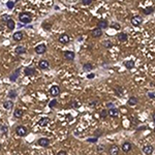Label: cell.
Listing matches in <instances>:
<instances>
[{
    "label": "cell",
    "instance_id": "obj_1",
    "mask_svg": "<svg viewBox=\"0 0 155 155\" xmlns=\"http://www.w3.org/2000/svg\"><path fill=\"white\" fill-rule=\"evenodd\" d=\"M19 20H20V22L23 24H28L31 22V16L28 12H22V13H20V16H19Z\"/></svg>",
    "mask_w": 155,
    "mask_h": 155
},
{
    "label": "cell",
    "instance_id": "obj_2",
    "mask_svg": "<svg viewBox=\"0 0 155 155\" xmlns=\"http://www.w3.org/2000/svg\"><path fill=\"white\" fill-rule=\"evenodd\" d=\"M16 133L18 134V136H25L26 134H27V129H26V127L23 126V125H19V126L16 128Z\"/></svg>",
    "mask_w": 155,
    "mask_h": 155
},
{
    "label": "cell",
    "instance_id": "obj_3",
    "mask_svg": "<svg viewBox=\"0 0 155 155\" xmlns=\"http://www.w3.org/2000/svg\"><path fill=\"white\" fill-rule=\"evenodd\" d=\"M143 23V18L141 16H134L131 18V24L133 26H140Z\"/></svg>",
    "mask_w": 155,
    "mask_h": 155
},
{
    "label": "cell",
    "instance_id": "obj_4",
    "mask_svg": "<svg viewBox=\"0 0 155 155\" xmlns=\"http://www.w3.org/2000/svg\"><path fill=\"white\" fill-rule=\"evenodd\" d=\"M47 50V47H46V44H38L37 47H35V49H34V51H35V53L36 54H38V55H41V54H43L44 52H46Z\"/></svg>",
    "mask_w": 155,
    "mask_h": 155
},
{
    "label": "cell",
    "instance_id": "obj_5",
    "mask_svg": "<svg viewBox=\"0 0 155 155\" xmlns=\"http://www.w3.org/2000/svg\"><path fill=\"white\" fill-rule=\"evenodd\" d=\"M50 144V140L47 139V137H40V139L37 141V145H39L40 147H48Z\"/></svg>",
    "mask_w": 155,
    "mask_h": 155
},
{
    "label": "cell",
    "instance_id": "obj_6",
    "mask_svg": "<svg viewBox=\"0 0 155 155\" xmlns=\"http://www.w3.org/2000/svg\"><path fill=\"white\" fill-rule=\"evenodd\" d=\"M59 93H60V88L58 87V86H53V87H51V89H50V94L52 96L56 97V96L59 95Z\"/></svg>",
    "mask_w": 155,
    "mask_h": 155
},
{
    "label": "cell",
    "instance_id": "obj_7",
    "mask_svg": "<svg viewBox=\"0 0 155 155\" xmlns=\"http://www.w3.org/2000/svg\"><path fill=\"white\" fill-rule=\"evenodd\" d=\"M38 66H39L40 69H48V68L50 67V63H49V61H48V60L43 59V60L39 61Z\"/></svg>",
    "mask_w": 155,
    "mask_h": 155
},
{
    "label": "cell",
    "instance_id": "obj_8",
    "mask_svg": "<svg viewBox=\"0 0 155 155\" xmlns=\"http://www.w3.org/2000/svg\"><path fill=\"white\" fill-rule=\"evenodd\" d=\"M58 40H59L60 43H69V36H68L66 33H63V34H61V35L58 37Z\"/></svg>",
    "mask_w": 155,
    "mask_h": 155
},
{
    "label": "cell",
    "instance_id": "obj_9",
    "mask_svg": "<svg viewBox=\"0 0 155 155\" xmlns=\"http://www.w3.org/2000/svg\"><path fill=\"white\" fill-rule=\"evenodd\" d=\"M119 153V147L116 145H112L109 149V154L110 155H118Z\"/></svg>",
    "mask_w": 155,
    "mask_h": 155
},
{
    "label": "cell",
    "instance_id": "obj_10",
    "mask_svg": "<svg viewBox=\"0 0 155 155\" xmlns=\"http://www.w3.org/2000/svg\"><path fill=\"white\" fill-rule=\"evenodd\" d=\"M64 58L66 60H69V61H72L74 59V52H71V51H66V52H64Z\"/></svg>",
    "mask_w": 155,
    "mask_h": 155
},
{
    "label": "cell",
    "instance_id": "obj_11",
    "mask_svg": "<svg viewBox=\"0 0 155 155\" xmlns=\"http://www.w3.org/2000/svg\"><path fill=\"white\" fill-rule=\"evenodd\" d=\"M109 116L110 117H113V118H115V117H118L119 116V110L116 109V108H111L109 110Z\"/></svg>",
    "mask_w": 155,
    "mask_h": 155
},
{
    "label": "cell",
    "instance_id": "obj_12",
    "mask_svg": "<svg viewBox=\"0 0 155 155\" xmlns=\"http://www.w3.org/2000/svg\"><path fill=\"white\" fill-rule=\"evenodd\" d=\"M153 147L151 146V145H147V146H145L143 148V152L146 154V155H151L153 153Z\"/></svg>",
    "mask_w": 155,
    "mask_h": 155
},
{
    "label": "cell",
    "instance_id": "obj_13",
    "mask_svg": "<svg viewBox=\"0 0 155 155\" xmlns=\"http://www.w3.org/2000/svg\"><path fill=\"white\" fill-rule=\"evenodd\" d=\"M91 34H92V36L93 37H100L101 36V34H102V31L100 28H95V29H93L91 31Z\"/></svg>",
    "mask_w": 155,
    "mask_h": 155
},
{
    "label": "cell",
    "instance_id": "obj_14",
    "mask_svg": "<svg viewBox=\"0 0 155 155\" xmlns=\"http://www.w3.org/2000/svg\"><path fill=\"white\" fill-rule=\"evenodd\" d=\"M131 148H132V146H131V144H130L129 142H125L122 145V150L124 151V152H126V153H128L129 151L131 150Z\"/></svg>",
    "mask_w": 155,
    "mask_h": 155
},
{
    "label": "cell",
    "instance_id": "obj_15",
    "mask_svg": "<svg viewBox=\"0 0 155 155\" xmlns=\"http://www.w3.org/2000/svg\"><path fill=\"white\" fill-rule=\"evenodd\" d=\"M20 70H21V68H17V69L12 72V74L10 75V81H12V82L17 81V78H18L20 74Z\"/></svg>",
    "mask_w": 155,
    "mask_h": 155
},
{
    "label": "cell",
    "instance_id": "obj_16",
    "mask_svg": "<svg viewBox=\"0 0 155 155\" xmlns=\"http://www.w3.org/2000/svg\"><path fill=\"white\" fill-rule=\"evenodd\" d=\"M50 119L48 118V117H43V118H41L38 120V122H37V124H38L39 126H46L48 123H49Z\"/></svg>",
    "mask_w": 155,
    "mask_h": 155
},
{
    "label": "cell",
    "instance_id": "obj_17",
    "mask_svg": "<svg viewBox=\"0 0 155 155\" xmlns=\"http://www.w3.org/2000/svg\"><path fill=\"white\" fill-rule=\"evenodd\" d=\"M13 39H15L16 41H20L21 39L23 38V32H21V31H17V32L13 33Z\"/></svg>",
    "mask_w": 155,
    "mask_h": 155
},
{
    "label": "cell",
    "instance_id": "obj_18",
    "mask_svg": "<svg viewBox=\"0 0 155 155\" xmlns=\"http://www.w3.org/2000/svg\"><path fill=\"white\" fill-rule=\"evenodd\" d=\"M24 72H25L26 75H29V77H31V75L35 74V69H34V68H31V67H26L25 69H24Z\"/></svg>",
    "mask_w": 155,
    "mask_h": 155
},
{
    "label": "cell",
    "instance_id": "obj_19",
    "mask_svg": "<svg viewBox=\"0 0 155 155\" xmlns=\"http://www.w3.org/2000/svg\"><path fill=\"white\" fill-rule=\"evenodd\" d=\"M108 26H109V23H108V21H106V20H100L98 22V24H97V27H98V28H100V29L106 28Z\"/></svg>",
    "mask_w": 155,
    "mask_h": 155
},
{
    "label": "cell",
    "instance_id": "obj_20",
    "mask_svg": "<svg viewBox=\"0 0 155 155\" xmlns=\"http://www.w3.org/2000/svg\"><path fill=\"white\" fill-rule=\"evenodd\" d=\"M127 38H128V35H127L126 33L121 32L120 34H118V39H119V41H121V43H123V41H126Z\"/></svg>",
    "mask_w": 155,
    "mask_h": 155
},
{
    "label": "cell",
    "instance_id": "obj_21",
    "mask_svg": "<svg viewBox=\"0 0 155 155\" xmlns=\"http://www.w3.org/2000/svg\"><path fill=\"white\" fill-rule=\"evenodd\" d=\"M6 25H7V28L8 29L12 30L13 28H15V26H16V23H15V21H13L12 19H8L7 22H6Z\"/></svg>",
    "mask_w": 155,
    "mask_h": 155
},
{
    "label": "cell",
    "instance_id": "obj_22",
    "mask_svg": "<svg viewBox=\"0 0 155 155\" xmlns=\"http://www.w3.org/2000/svg\"><path fill=\"white\" fill-rule=\"evenodd\" d=\"M15 52L18 55H23V54H25L26 53V49L24 47H21V46H19V47H17L16 48V50H15Z\"/></svg>",
    "mask_w": 155,
    "mask_h": 155
},
{
    "label": "cell",
    "instance_id": "obj_23",
    "mask_svg": "<svg viewBox=\"0 0 155 155\" xmlns=\"http://www.w3.org/2000/svg\"><path fill=\"white\" fill-rule=\"evenodd\" d=\"M3 106H4V109H6V110H10V109H12V106H13V102L10 100H6L3 102Z\"/></svg>",
    "mask_w": 155,
    "mask_h": 155
},
{
    "label": "cell",
    "instance_id": "obj_24",
    "mask_svg": "<svg viewBox=\"0 0 155 155\" xmlns=\"http://www.w3.org/2000/svg\"><path fill=\"white\" fill-rule=\"evenodd\" d=\"M7 131H8V128L6 125H1V128H0V133H1V136H6L7 134Z\"/></svg>",
    "mask_w": 155,
    "mask_h": 155
},
{
    "label": "cell",
    "instance_id": "obj_25",
    "mask_svg": "<svg viewBox=\"0 0 155 155\" xmlns=\"http://www.w3.org/2000/svg\"><path fill=\"white\" fill-rule=\"evenodd\" d=\"M137 103V98L134 97V96H131V97H129L128 99V105H136Z\"/></svg>",
    "mask_w": 155,
    "mask_h": 155
},
{
    "label": "cell",
    "instance_id": "obj_26",
    "mask_svg": "<svg viewBox=\"0 0 155 155\" xmlns=\"http://www.w3.org/2000/svg\"><path fill=\"white\" fill-rule=\"evenodd\" d=\"M13 116L16 117V118H21V117L23 116V111L20 109H17L15 110V112H13Z\"/></svg>",
    "mask_w": 155,
    "mask_h": 155
},
{
    "label": "cell",
    "instance_id": "obj_27",
    "mask_svg": "<svg viewBox=\"0 0 155 155\" xmlns=\"http://www.w3.org/2000/svg\"><path fill=\"white\" fill-rule=\"evenodd\" d=\"M115 93L118 96L123 95V88L121 87V86H117V87L115 88Z\"/></svg>",
    "mask_w": 155,
    "mask_h": 155
},
{
    "label": "cell",
    "instance_id": "obj_28",
    "mask_svg": "<svg viewBox=\"0 0 155 155\" xmlns=\"http://www.w3.org/2000/svg\"><path fill=\"white\" fill-rule=\"evenodd\" d=\"M125 66H126V68H128V69H131V68L134 67V61H132V60L126 61L125 62Z\"/></svg>",
    "mask_w": 155,
    "mask_h": 155
},
{
    "label": "cell",
    "instance_id": "obj_29",
    "mask_svg": "<svg viewBox=\"0 0 155 155\" xmlns=\"http://www.w3.org/2000/svg\"><path fill=\"white\" fill-rule=\"evenodd\" d=\"M153 7H151V6H148V7H146V8H144V10H143V12L145 13V15H151V13L153 12Z\"/></svg>",
    "mask_w": 155,
    "mask_h": 155
},
{
    "label": "cell",
    "instance_id": "obj_30",
    "mask_svg": "<svg viewBox=\"0 0 155 155\" xmlns=\"http://www.w3.org/2000/svg\"><path fill=\"white\" fill-rule=\"evenodd\" d=\"M92 64L91 63H85L84 65H83V69H84L85 71H90L92 69Z\"/></svg>",
    "mask_w": 155,
    "mask_h": 155
},
{
    "label": "cell",
    "instance_id": "obj_31",
    "mask_svg": "<svg viewBox=\"0 0 155 155\" xmlns=\"http://www.w3.org/2000/svg\"><path fill=\"white\" fill-rule=\"evenodd\" d=\"M102 44H103V47H105V48H106V49H110V48L113 46V43H112L111 40H105L102 43Z\"/></svg>",
    "mask_w": 155,
    "mask_h": 155
},
{
    "label": "cell",
    "instance_id": "obj_32",
    "mask_svg": "<svg viewBox=\"0 0 155 155\" xmlns=\"http://www.w3.org/2000/svg\"><path fill=\"white\" fill-rule=\"evenodd\" d=\"M108 115H109V110H102V111L100 112V117L101 118H105Z\"/></svg>",
    "mask_w": 155,
    "mask_h": 155
},
{
    "label": "cell",
    "instance_id": "obj_33",
    "mask_svg": "<svg viewBox=\"0 0 155 155\" xmlns=\"http://www.w3.org/2000/svg\"><path fill=\"white\" fill-rule=\"evenodd\" d=\"M71 106L72 108H74V109H79L81 106V103L79 101H72L71 102Z\"/></svg>",
    "mask_w": 155,
    "mask_h": 155
},
{
    "label": "cell",
    "instance_id": "obj_34",
    "mask_svg": "<svg viewBox=\"0 0 155 155\" xmlns=\"http://www.w3.org/2000/svg\"><path fill=\"white\" fill-rule=\"evenodd\" d=\"M6 6H7L9 9H12L13 6H15V2H13V1H7V3H6Z\"/></svg>",
    "mask_w": 155,
    "mask_h": 155
},
{
    "label": "cell",
    "instance_id": "obj_35",
    "mask_svg": "<svg viewBox=\"0 0 155 155\" xmlns=\"http://www.w3.org/2000/svg\"><path fill=\"white\" fill-rule=\"evenodd\" d=\"M81 2L84 5H90L92 3V0H81Z\"/></svg>",
    "mask_w": 155,
    "mask_h": 155
},
{
    "label": "cell",
    "instance_id": "obj_36",
    "mask_svg": "<svg viewBox=\"0 0 155 155\" xmlns=\"http://www.w3.org/2000/svg\"><path fill=\"white\" fill-rule=\"evenodd\" d=\"M56 105H57V100L56 99H53V100L49 103V106L50 108H54V106H56Z\"/></svg>",
    "mask_w": 155,
    "mask_h": 155
},
{
    "label": "cell",
    "instance_id": "obj_37",
    "mask_svg": "<svg viewBox=\"0 0 155 155\" xmlns=\"http://www.w3.org/2000/svg\"><path fill=\"white\" fill-rule=\"evenodd\" d=\"M8 96H9L10 98H15L16 96H17V94H16V91H15V90L9 91V94H8Z\"/></svg>",
    "mask_w": 155,
    "mask_h": 155
},
{
    "label": "cell",
    "instance_id": "obj_38",
    "mask_svg": "<svg viewBox=\"0 0 155 155\" xmlns=\"http://www.w3.org/2000/svg\"><path fill=\"white\" fill-rule=\"evenodd\" d=\"M97 100H93V101H91L90 103H89V105H90L91 106V108H94V106L96 105H97Z\"/></svg>",
    "mask_w": 155,
    "mask_h": 155
},
{
    "label": "cell",
    "instance_id": "obj_39",
    "mask_svg": "<svg viewBox=\"0 0 155 155\" xmlns=\"http://www.w3.org/2000/svg\"><path fill=\"white\" fill-rule=\"evenodd\" d=\"M102 150H105V146H102V145H98L97 146V151L98 152H101Z\"/></svg>",
    "mask_w": 155,
    "mask_h": 155
},
{
    "label": "cell",
    "instance_id": "obj_40",
    "mask_svg": "<svg viewBox=\"0 0 155 155\" xmlns=\"http://www.w3.org/2000/svg\"><path fill=\"white\" fill-rule=\"evenodd\" d=\"M87 141L89 143H96L97 142V137H95V139H88Z\"/></svg>",
    "mask_w": 155,
    "mask_h": 155
},
{
    "label": "cell",
    "instance_id": "obj_41",
    "mask_svg": "<svg viewBox=\"0 0 155 155\" xmlns=\"http://www.w3.org/2000/svg\"><path fill=\"white\" fill-rule=\"evenodd\" d=\"M57 155H67V153L65 152V151H63V150H61V151H59V152L57 153Z\"/></svg>",
    "mask_w": 155,
    "mask_h": 155
},
{
    "label": "cell",
    "instance_id": "obj_42",
    "mask_svg": "<svg viewBox=\"0 0 155 155\" xmlns=\"http://www.w3.org/2000/svg\"><path fill=\"white\" fill-rule=\"evenodd\" d=\"M148 96H149L150 98H155V95H154V93H152V92L148 93Z\"/></svg>",
    "mask_w": 155,
    "mask_h": 155
},
{
    "label": "cell",
    "instance_id": "obj_43",
    "mask_svg": "<svg viewBox=\"0 0 155 155\" xmlns=\"http://www.w3.org/2000/svg\"><path fill=\"white\" fill-rule=\"evenodd\" d=\"M112 27H114L115 29H119L120 28V26L118 25V24H112Z\"/></svg>",
    "mask_w": 155,
    "mask_h": 155
},
{
    "label": "cell",
    "instance_id": "obj_44",
    "mask_svg": "<svg viewBox=\"0 0 155 155\" xmlns=\"http://www.w3.org/2000/svg\"><path fill=\"white\" fill-rule=\"evenodd\" d=\"M87 78H88V79H90V80H91V79L94 78V74H88V75H87Z\"/></svg>",
    "mask_w": 155,
    "mask_h": 155
},
{
    "label": "cell",
    "instance_id": "obj_45",
    "mask_svg": "<svg viewBox=\"0 0 155 155\" xmlns=\"http://www.w3.org/2000/svg\"><path fill=\"white\" fill-rule=\"evenodd\" d=\"M108 105L110 109H111V108H114V105H113V103H108V105Z\"/></svg>",
    "mask_w": 155,
    "mask_h": 155
},
{
    "label": "cell",
    "instance_id": "obj_46",
    "mask_svg": "<svg viewBox=\"0 0 155 155\" xmlns=\"http://www.w3.org/2000/svg\"><path fill=\"white\" fill-rule=\"evenodd\" d=\"M153 121H154V122H155V113H154V114H153Z\"/></svg>",
    "mask_w": 155,
    "mask_h": 155
}]
</instances>
